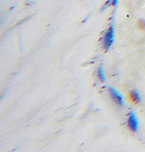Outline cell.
<instances>
[{
    "mask_svg": "<svg viewBox=\"0 0 145 152\" xmlns=\"http://www.w3.org/2000/svg\"><path fill=\"white\" fill-rule=\"evenodd\" d=\"M113 40H114V26L113 24H111L102 38L103 48L105 50H109L113 43Z\"/></svg>",
    "mask_w": 145,
    "mask_h": 152,
    "instance_id": "obj_1",
    "label": "cell"
},
{
    "mask_svg": "<svg viewBox=\"0 0 145 152\" xmlns=\"http://www.w3.org/2000/svg\"><path fill=\"white\" fill-rule=\"evenodd\" d=\"M109 93L112 99L113 100L114 103H116L118 106H123L124 104L123 99L122 98V96L117 92V90L113 88H109Z\"/></svg>",
    "mask_w": 145,
    "mask_h": 152,
    "instance_id": "obj_2",
    "label": "cell"
},
{
    "mask_svg": "<svg viewBox=\"0 0 145 152\" xmlns=\"http://www.w3.org/2000/svg\"><path fill=\"white\" fill-rule=\"evenodd\" d=\"M128 127L133 132L138 131V119L133 112H131L128 118Z\"/></svg>",
    "mask_w": 145,
    "mask_h": 152,
    "instance_id": "obj_3",
    "label": "cell"
},
{
    "mask_svg": "<svg viewBox=\"0 0 145 152\" xmlns=\"http://www.w3.org/2000/svg\"><path fill=\"white\" fill-rule=\"evenodd\" d=\"M129 98H130L131 101V102H133L134 104H139V103H141V95H140V93H139L136 89H133L131 91H130Z\"/></svg>",
    "mask_w": 145,
    "mask_h": 152,
    "instance_id": "obj_4",
    "label": "cell"
},
{
    "mask_svg": "<svg viewBox=\"0 0 145 152\" xmlns=\"http://www.w3.org/2000/svg\"><path fill=\"white\" fill-rule=\"evenodd\" d=\"M97 77L98 78L100 79L101 82H104L105 81V76H104V73H103V70H102V67L100 66L97 70Z\"/></svg>",
    "mask_w": 145,
    "mask_h": 152,
    "instance_id": "obj_5",
    "label": "cell"
},
{
    "mask_svg": "<svg viewBox=\"0 0 145 152\" xmlns=\"http://www.w3.org/2000/svg\"><path fill=\"white\" fill-rule=\"evenodd\" d=\"M137 26L141 30H145V19H139L137 22Z\"/></svg>",
    "mask_w": 145,
    "mask_h": 152,
    "instance_id": "obj_6",
    "label": "cell"
}]
</instances>
